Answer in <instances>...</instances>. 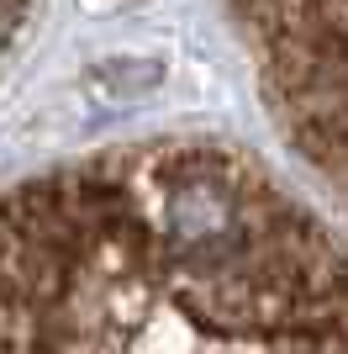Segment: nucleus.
<instances>
[{
    "label": "nucleus",
    "mask_w": 348,
    "mask_h": 354,
    "mask_svg": "<svg viewBox=\"0 0 348 354\" xmlns=\"http://www.w3.org/2000/svg\"><path fill=\"white\" fill-rule=\"evenodd\" d=\"M32 6H37V0H0V59H6V53H11V43L21 37Z\"/></svg>",
    "instance_id": "obj_3"
},
{
    "label": "nucleus",
    "mask_w": 348,
    "mask_h": 354,
    "mask_svg": "<svg viewBox=\"0 0 348 354\" xmlns=\"http://www.w3.org/2000/svg\"><path fill=\"white\" fill-rule=\"evenodd\" d=\"M264 106L348 212V0H232Z\"/></svg>",
    "instance_id": "obj_2"
},
{
    "label": "nucleus",
    "mask_w": 348,
    "mask_h": 354,
    "mask_svg": "<svg viewBox=\"0 0 348 354\" xmlns=\"http://www.w3.org/2000/svg\"><path fill=\"white\" fill-rule=\"evenodd\" d=\"M0 354H348V249L232 148L95 153L0 196Z\"/></svg>",
    "instance_id": "obj_1"
}]
</instances>
